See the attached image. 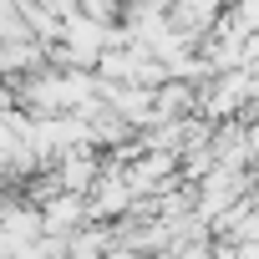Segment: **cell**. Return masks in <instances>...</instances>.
Returning <instances> with one entry per match:
<instances>
[{
  "label": "cell",
  "mask_w": 259,
  "mask_h": 259,
  "mask_svg": "<svg viewBox=\"0 0 259 259\" xmlns=\"http://www.w3.org/2000/svg\"><path fill=\"white\" fill-rule=\"evenodd\" d=\"M102 173H107V163L97 158V148H87V153H66V158L56 163L61 188H66V193H81V198H92V188L102 183Z\"/></svg>",
  "instance_id": "1"
},
{
  "label": "cell",
  "mask_w": 259,
  "mask_h": 259,
  "mask_svg": "<svg viewBox=\"0 0 259 259\" xmlns=\"http://www.w3.org/2000/svg\"><path fill=\"white\" fill-rule=\"evenodd\" d=\"M168 11H173V26L178 31L203 36L208 26H219L229 16V0H168Z\"/></svg>",
  "instance_id": "2"
},
{
  "label": "cell",
  "mask_w": 259,
  "mask_h": 259,
  "mask_svg": "<svg viewBox=\"0 0 259 259\" xmlns=\"http://www.w3.org/2000/svg\"><path fill=\"white\" fill-rule=\"evenodd\" d=\"M112 259H133V254H112Z\"/></svg>",
  "instance_id": "3"
}]
</instances>
